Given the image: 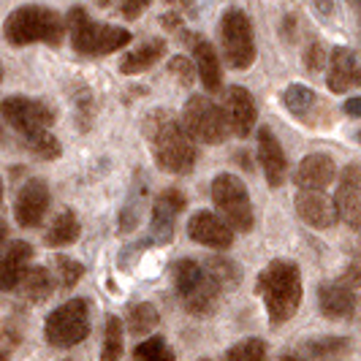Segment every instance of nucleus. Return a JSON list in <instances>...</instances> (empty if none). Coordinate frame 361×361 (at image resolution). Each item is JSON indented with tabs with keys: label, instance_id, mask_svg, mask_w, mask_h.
<instances>
[{
	"label": "nucleus",
	"instance_id": "nucleus-24",
	"mask_svg": "<svg viewBox=\"0 0 361 361\" xmlns=\"http://www.w3.org/2000/svg\"><path fill=\"white\" fill-rule=\"evenodd\" d=\"M79 231H82V226H79V217L73 215V209H63L49 223L44 239H47L49 247H68V245H73L79 239Z\"/></svg>",
	"mask_w": 361,
	"mask_h": 361
},
{
	"label": "nucleus",
	"instance_id": "nucleus-26",
	"mask_svg": "<svg viewBox=\"0 0 361 361\" xmlns=\"http://www.w3.org/2000/svg\"><path fill=\"white\" fill-rule=\"evenodd\" d=\"M126 350V334H123V321L117 315H106L104 324V348H101V361H120Z\"/></svg>",
	"mask_w": 361,
	"mask_h": 361
},
{
	"label": "nucleus",
	"instance_id": "nucleus-30",
	"mask_svg": "<svg viewBox=\"0 0 361 361\" xmlns=\"http://www.w3.org/2000/svg\"><path fill=\"white\" fill-rule=\"evenodd\" d=\"M161 324V318H158V310L152 307V305H136V307H130V315H128V329H130V334L133 337H147V334H152V329Z\"/></svg>",
	"mask_w": 361,
	"mask_h": 361
},
{
	"label": "nucleus",
	"instance_id": "nucleus-5",
	"mask_svg": "<svg viewBox=\"0 0 361 361\" xmlns=\"http://www.w3.org/2000/svg\"><path fill=\"white\" fill-rule=\"evenodd\" d=\"M182 126L201 145H223L231 133L226 109H220L207 95H190L182 106Z\"/></svg>",
	"mask_w": 361,
	"mask_h": 361
},
{
	"label": "nucleus",
	"instance_id": "nucleus-3",
	"mask_svg": "<svg viewBox=\"0 0 361 361\" xmlns=\"http://www.w3.org/2000/svg\"><path fill=\"white\" fill-rule=\"evenodd\" d=\"M68 22H63V17L52 11V8H44V6H19L14 8L6 25H3V36L8 44L14 47H27V44H52L57 47L63 41Z\"/></svg>",
	"mask_w": 361,
	"mask_h": 361
},
{
	"label": "nucleus",
	"instance_id": "nucleus-12",
	"mask_svg": "<svg viewBox=\"0 0 361 361\" xmlns=\"http://www.w3.org/2000/svg\"><path fill=\"white\" fill-rule=\"evenodd\" d=\"M185 209V196L177 188H163L161 193L152 201V217H149V231H152V242L166 245L174 236V226H177V215Z\"/></svg>",
	"mask_w": 361,
	"mask_h": 361
},
{
	"label": "nucleus",
	"instance_id": "nucleus-39",
	"mask_svg": "<svg viewBox=\"0 0 361 361\" xmlns=\"http://www.w3.org/2000/svg\"><path fill=\"white\" fill-rule=\"evenodd\" d=\"M345 114L348 117H361V95H356V98H348L343 104Z\"/></svg>",
	"mask_w": 361,
	"mask_h": 361
},
{
	"label": "nucleus",
	"instance_id": "nucleus-45",
	"mask_svg": "<svg viewBox=\"0 0 361 361\" xmlns=\"http://www.w3.org/2000/svg\"><path fill=\"white\" fill-rule=\"evenodd\" d=\"M356 139H359V142H361V130H359V133H356Z\"/></svg>",
	"mask_w": 361,
	"mask_h": 361
},
{
	"label": "nucleus",
	"instance_id": "nucleus-9",
	"mask_svg": "<svg viewBox=\"0 0 361 361\" xmlns=\"http://www.w3.org/2000/svg\"><path fill=\"white\" fill-rule=\"evenodd\" d=\"M220 44H223L226 63L236 71H245L255 63L253 25L242 8H228L220 17Z\"/></svg>",
	"mask_w": 361,
	"mask_h": 361
},
{
	"label": "nucleus",
	"instance_id": "nucleus-37",
	"mask_svg": "<svg viewBox=\"0 0 361 361\" xmlns=\"http://www.w3.org/2000/svg\"><path fill=\"white\" fill-rule=\"evenodd\" d=\"M305 63H307L310 71H321L326 66V54H324V47L321 44H312L307 49V57H305Z\"/></svg>",
	"mask_w": 361,
	"mask_h": 361
},
{
	"label": "nucleus",
	"instance_id": "nucleus-32",
	"mask_svg": "<svg viewBox=\"0 0 361 361\" xmlns=\"http://www.w3.org/2000/svg\"><path fill=\"white\" fill-rule=\"evenodd\" d=\"M133 361H174V350L169 348V343L163 337H152V340L136 345Z\"/></svg>",
	"mask_w": 361,
	"mask_h": 361
},
{
	"label": "nucleus",
	"instance_id": "nucleus-25",
	"mask_svg": "<svg viewBox=\"0 0 361 361\" xmlns=\"http://www.w3.org/2000/svg\"><path fill=\"white\" fill-rule=\"evenodd\" d=\"M19 288L25 293V299H30V302H44V299H49L54 290L52 271L44 269V267L27 269L25 277H22V283H19Z\"/></svg>",
	"mask_w": 361,
	"mask_h": 361
},
{
	"label": "nucleus",
	"instance_id": "nucleus-16",
	"mask_svg": "<svg viewBox=\"0 0 361 361\" xmlns=\"http://www.w3.org/2000/svg\"><path fill=\"white\" fill-rule=\"evenodd\" d=\"M329 90L331 92H348L361 90V60L356 52L337 47L329 57V73H326Z\"/></svg>",
	"mask_w": 361,
	"mask_h": 361
},
{
	"label": "nucleus",
	"instance_id": "nucleus-36",
	"mask_svg": "<svg viewBox=\"0 0 361 361\" xmlns=\"http://www.w3.org/2000/svg\"><path fill=\"white\" fill-rule=\"evenodd\" d=\"M147 6H149V0H123L120 3V14L126 19H139L147 11Z\"/></svg>",
	"mask_w": 361,
	"mask_h": 361
},
{
	"label": "nucleus",
	"instance_id": "nucleus-18",
	"mask_svg": "<svg viewBox=\"0 0 361 361\" xmlns=\"http://www.w3.org/2000/svg\"><path fill=\"white\" fill-rule=\"evenodd\" d=\"M318 307H321V312L329 321H345L359 307L356 288L345 286L343 280L340 283H321V288H318Z\"/></svg>",
	"mask_w": 361,
	"mask_h": 361
},
{
	"label": "nucleus",
	"instance_id": "nucleus-46",
	"mask_svg": "<svg viewBox=\"0 0 361 361\" xmlns=\"http://www.w3.org/2000/svg\"><path fill=\"white\" fill-rule=\"evenodd\" d=\"M201 361H209V359H201Z\"/></svg>",
	"mask_w": 361,
	"mask_h": 361
},
{
	"label": "nucleus",
	"instance_id": "nucleus-41",
	"mask_svg": "<svg viewBox=\"0 0 361 361\" xmlns=\"http://www.w3.org/2000/svg\"><path fill=\"white\" fill-rule=\"evenodd\" d=\"M350 6H353V11H356V19H359V25H361V0H350Z\"/></svg>",
	"mask_w": 361,
	"mask_h": 361
},
{
	"label": "nucleus",
	"instance_id": "nucleus-6",
	"mask_svg": "<svg viewBox=\"0 0 361 361\" xmlns=\"http://www.w3.org/2000/svg\"><path fill=\"white\" fill-rule=\"evenodd\" d=\"M174 286L182 299V307L193 315H207L212 312L217 305V296L220 288L217 283L207 274V269L190 261V258H182L174 264Z\"/></svg>",
	"mask_w": 361,
	"mask_h": 361
},
{
	"label": "nucleus",
	"instance_id": "nucleus-7",
	"mask_svg": "<svg viewBox=\"0 0 361 361\" xmlns=\"http://www.w3.org/2000/svg\"><path fill=\"white\" fill-rule=\"evenodd\" d=\"M47 343L52 348H73L90 334V305L85 299H68L54 307L44 324Z\"/></svg>",
	"mask_w": 361,
	"mask_h": 361
},
{
	"label": "nucleus",
	"instance_id": "nucleus-14",
	"mask_svg": "<svg viewBox=\"0 0 361 361\" xmlns=\"http://www.w3.org/2000/svg\"><path fill=\"white\" fill-rule=\"evenodd\" d=\"M188 236L212 250H228L234 242V231L226 223V217H217L215 212L204 209L188 220Z\"/></svg>",
	"mask_w": 361,
	"mask_h": 361
},
{
	"label": "nucleus",
	"instance_id": "nucleus-29",
	"mask_svg": "<svg viewBox=\"0 0 361 361\" xmlns=\"http://www.w3.org/2000/svg\"><path fill=\"white\" fill-rule=\"evenodd\" d=\"M204 269L215 280L220 290L234 288V286H239V280H242V274H239L234 261H228V258H223V255H212L209 261H204Z\"/></svg>",
	"mask_w": 361,
	"mask_h": 361
},
{
	"label": "nucleus",
	"instance_id": "nucleus-28",
	"mask_svg": "<svg viewBox=\"0 0 361 361\" xmlns=\"http://www.w3.org/2000/svg\"><path fill=\"white\" fill-rule=\"evenodd\" d=\"M25 139V147L41 158V161H54V158H60V152H63V147L57 142V136H54L49 128H44V130H33V133H25L22 136Z\"/></svg>",
	"mask_w": 361,
	"mask_h": 361
},
{
	"label": "nucleus",
	"instance_id": "nucleus-17",
	"mask_svg": "<svg viewBox=\"0 0 361 361\" xmlns=\"http://www.w3.org/2000/svg\"><path fill=\"white\" fill-rule=\"evenodd\" d=\"M226 114H228V123H231V130H234L239 139L250 136V130L258 123V106H255L253 92L247 87H228L226 90Z\"/></svg>",
	"mask_w": 361,
	"mask_h": 361
},
{
	"label": "nucleus",
	"instance_id": "nucleus-35",
	"mask_svg": "<svg viewBox=\"0 0 361 361\" xmlns=\"http://www.w3.org/2000/svg\"><path fill=\"white\" fill-rule=\"evenodd\" d=\"M169 71L174 73L182 85H193V76H196L199 68H193V63H190L188 57H180V54H177V57L169 60Z\"/></svg>",
	"mask_w": 361,
	"mask_h": 361
},
{
	"label": "nucleus",
	"instance_id": "nucleus-2",
	"mask_svg": "<svg viewBox=\"0 0 361 361\" xmlns=\"http://www.w3.org/2000/svg\"><path fill=\"white\" fill-rule=\"evenodd\" d=\"M258 293L264 296V305L269 312L271 326L288 324L302 305V274L293 261H271L267 269L258 274Z\"/></svg>",
	"mask_w": 361,
	"mask_h": 361
},
{
	"label": "nucleus",
	"instance_id": "nucleus-10",
	"mask_svg": "<svg viewBox=\"0 0 361 361\" xmlns=\"http://www.w3.org/2000/svg\"><path fill=\"white\" fill-rule=\"evenodd\" d=\"M0 109H3V120L14 128V130H19L22 136H25V133H33V130H44V128L54 126L52 106L44 104V101H38V98L8 95Z\"/></svg>",
	"mask_w": 361,
	"mask_h": 361
},
{
	"label": "nucleus",
	"instance_id": "nucleus-8",
	"mask_svg": "<svg viewBox=\"0 0 361 361\" xmlns=\"http://www.w3.org/2000/svg\"><path fill=\"white\" fill-rule=\"evenodd\" d=\"M212 201L220 209V215L226 217V223L247 234L253 228L255 215H253V201H250V193L245 188V182L234 177V174H217L212 180Z\"/></svg>",
	"mask_w": 361,
	"mask_h": 361
},
{
	"label": "nucleus",
	"instance_id": "nucleus-40",
	"mask_svg": "<svg viewBox=\"0 0 361 361\" xmlns=\"http://www.w3.org/2000/svg\"><path fill=\"white\" fill-rule=\"evenodd\" d=\"M312 3H315L318 14H324V17H331V14H334V0H312Z\"/></svg>",
	"mask_w": 361,
	"mask_h": 361
},
{
	"label": "nucleus",
	"instance_id": "nucleus-13",
	"mask_svg": "<svg viewBox=\"0 0 361 361\" xmlns=\"http://www.w3.org/2000/svg\"><path fill=\"white\" fill-rule=\"evenodd\" d=\"M334 204H337L340 220L348 223L356 234H361V166L359 163L345 166L343 177H340V188L334 193Z\"/></svg>",
	"mask_w": 361,
	"mask_h": 361
},
{
	"label": "nucleus",
	"instance_id": "nucleus-42",
	"mask_svg": "<svg viewBox=\"0 0 361 361\" xmlns=\"http://www.w3.org/2000/svg\"><path fill=\"white\" fill-rule=\"evenodd\" d=\"M280 361H305V359H299L296 353H286V356H283V359H280Z\"/></svg>",
	"mask_w": 361,
	"mask_h": 361
},
{
	"label": "nucleus",
	"instance_id": "nucleus-11",
	"mask_svg": "<svg viewBox=\"0 0 361 361\" xmlns=\"http://www.w3.org/2000/svg\"><path fill=\"white\" fill-rule=\"evenodd\" d=\"M49 212V185L44 180H27L17 193L14 215L22 228H38L44 223V215Z\"/></svg>",
	"mask_w": 361,
	"mask_h": 361
},
{
	"label": "nucleus",
	"instance_id": "nucleus-4",
	"mask_svg": "<svg viewBox=\"0 0 361 361\" xmlns=\"http://www.w3.org/2000/svg\"><path fill=\"white\" fill-rule=\"evenodd\" d=\"M68 33H71V44L79 54H87V57H101V54L117 52L130 44V33L126 27H117V25H98L92 22L85 8H71L68 11Z\"/></svg>",
	"mask_w": 361,
	"mask_h": 361
},
{
	"label": "nucleus",
	"instance_id": "nucleus-15",
	"mask_svg": "<svg viewBox=\"0 0 361 361\" xmlns=\"http://www.w3.org/2000/svg\"><path fill=\"white\" fill-rule=\"evenodd\" d=\"M296 215L302 217L307 226L312 228H331L340 215H337V204L324 196V190H305V188H299V193H296Z\"/></svg>",
	"mask_w": 361,
	"mask_h": 361
},
{
	"label": "nucleus",
	"instance_id": "nucleus-1",
	"mask_svg": "<svg viewBox=\"0 0 361 361\" xmlns=\"http://www.w3.org/2000/svg\"><path fill=\"white\" fill-rule=\"evenodd\" d=\"M147 139L158 169L166 174H188L196 166L199 152L193 136L171 111L158 109L147 117Z\"/></svg>",
	"mask_w": 361,
	"mask_h": 361
},
{
	"label": "nucleus",
	"instance_id": "nucleus-44",
	"mask_svg": "<svg viewBox=\"0 0 361 361\" xmlns=\"http://www.w3.org/2000/svg\"><path fill=\"white\" fill-rule=\"evenodd\" d=\"M166 3H174V6H188L190 0H166Z\"/></svg>",
	"mask_w": 361,
	"mask_h": 361
},
{
	"label": "nucleus",
	"instance_id": "nucleus-27",
	"mask_svg": "<svg viewBox=\"0 0 361 361\" xmlns=\"http://www.w3.org/2000/svg\"><path fill=\"white\" fill-rule=\"evenodd\" d=\"M283 104H286V109L293 117L305 120V117H310V111L318 106V95L310 87H305V85H290L283 92Z\"/></svg>",
	"mask_w": 361,
	"mask_h": 361
},
{
	"label": "nucleus",
	"instance_id": "nucleus-23",
	"mask_svg": "<svg viewBox=\"0 0 361 361\" xmlns=\"http://www.w3.org/2000/svg\"><path fill=\"white\" fill-rule=\"evenodd\" d=\"M163 54H166V41H163V38H152V41H147V44H142L139 49H133L130 54L123 57L120 71L126 73V76L142 73V71H147V68H152Z\"/></svg>",
	"mask_w": 361,
	"mask_h": 361
},
{
	"label": "nucleus",
	"instance_id": "nucleus-34",
	"mask_svg": "<svg viewBox=\"0 0 361 361\" xmlns=\"http://www.w3.org/2000/svg\"><path fill=\"white\" fill-rule=\"evenodd\" d=\"M348 350V340L343 337H321V340H310L307 353L312 359H329V356H340Z\"/></svg>",
	"mask_w": 361,
	"mask_h": 361
},
{
	"label": "nucleus",
	"instance_id": "nucleus-21",
	"mask_svg": "<svg viewBox=\"0 0 361 361\" xmlns=\"http://www.w3.org/2000/svg\"><path fill=\"white\" fill-rule=\"evenodd\" d=\"M30 258H33V245L30 242H22V239L8 242L6 250H3V261H0V288H17L22 277H25V271H27Z\"/></svg>",
	"mask_w": 361,
	"mask_h": 361
},
{
	"label": "nucleus",
	"instance_id": "nucleus-22",
	"mask_svg": "<svg viewBox=\"0 0 361 361\" xmlns=\"http://www.w3.org/2000/svg\"><path fill=\"white\" fill-rule=\"evenodd\" d=\"M193 57H196V68H199L201 85L209 92H217L223 85V71H220V60H217L215 47L207 38H196L193 41Z\"/></svg>",
	"mask_w": 361,
	"mask_h": 361
},
{
	"label": "nucleus",
	"instance_id": "nucleus-33",
	"mask_svg": "<svg viewBox=\"0 0 361 361\" xmlns=\"http://www.w3.org/2000/svg\"><path fill=\"white\" fill-rule=\"evenodd\" d=\"M54 271H57V283H60V288H73V286L82 280L85 267H82L79 261L68 258V255H57V258H54Z\"/></svg>",
	"mask_w": 361,
	"mask_h": 361
},
{
	"label": "nucleus",
	"instance_id": "nucleus-38",
	"mask_svg": "<svg viewBox=\"0 0 361 361\" xmlns=\"http://www.w3.org/2000/svg\"><path fill=\"white\" fill-rule=\"evenodd\" d=\"M343 283L350 286V288H361V264H350V267L345 269Z\"/></svg>",
	"mask_w": 361,
	"mask_h": 361
},
{
	"label": "nucleus",
	"instance_id": "nucleus-20",
	"mask_svg": "<svg viewBox=\"0 0 361 361\" xmlns=\"http://www.w3.org/2000/svg\"><path fill=\"white\" fill-rule=\"evenodd\" d=\"M334 177H337V166L326 152H312L307 158H302V163L293 171L296 188H305V190H324L326 185H331Z\"/></svg>",
	"mask_w": 361,
	"mask_h": 361
},
{
	"label": "nucleus",
	"instance_id": "nucleus-31",
	"mask_svg": "<svg viewBox=\"0 0 361 361\" xmlns=\"http://www.w3.org/2000/svg\"><path fill=\"white\" fill-rule=\"evenodd\" d=\"M223 361H267V343L258 337H247V340L236 343Z\"/></svg>",
	"mask_w": 361,
	"mask_h": 361
},
{
	"label": "nucleus",
	"instance_id": "nucleus-43",
	"mask_svg": "<svg viewBox=\"0 0 361 361\" xmlns=\"http://www.w3.org/2000/svg\"><path fill=\"white\" fill-rule=\"evenodd\" d=\"M114 0H95V6H101V8H106V6H111Z\"/></svg>",
	"mask_w": 361,
	"mask_h": 361
},
{
	"label": "nucleus",
	"instance_id": "nucleus-19",
	"mask_svg": "<svg viewBox=\"0 0 361 361\" xmlns=\"http://www.w3.org/2000/svg\"><path fill=\"white\" fill-rule=\"evenodd\" d=\"M258 161H261L269 188H280L286 180V171H288V161H286L283 145L277 142V136L267 126L258 130Z\"/></svg>",
	"mask_w": 361,
	"mask_h": 361
}]
</instances>
